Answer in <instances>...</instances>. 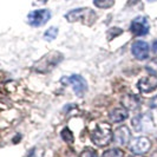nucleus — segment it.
Listing matches in <instances>:
<instances>
[{
  "mask_svg": "<svg viewBox=\"0 0 157 157\" xmlns=\"http://www.w3.org/2000/svg\"><path fill=\"white\" fill-rule=\"evenodd\" d=\"M94 4L98 8H110L113 6L115 0H94Z\"/></svg>",
  "mask_w": 157,
  "mask_h": 157,
  "instance_id": "4468645a",
  "label": "nucleus"
},
{
  "mask_svg": "<svg viewBox=\"0 0 157 157\" xmlns=\"http://www.w3.org/2000/svg\"><path fill=\"white\" fill-rule=\"evenodd\" d=\"M63 55L60 52H50L46 56L41 57L39 60L36 63L33 69L39 73H48L52 69H55L58 64L63 60Z\"/></svg>",
  "mask_w": 157,
  "mask_h": 157,
  "instance_id": "f03ea898",
  "label": "nucleus"
},
{
  "mask_svg": "<svg viewBox=\"0 0 157 157\" xmlns=\"http://www.w3.org/2000/svg\"><path fill=\"white\" fill-rule=\"evenodd\" d=\"M129 117V111L126 110L125 108H116L109 113V118L110 122L112 123H119L125 121L126 118Z\"/></svg>",
  "mask_w": 157,
  "mask_h": 157,
  "instance_id": "ddd939ff",
  "label": "nucleus"
},
{
  "mask_svg": "<svg viewBox=\"0 0 157 157\" xmlns=\"http://www.w3.org/2000/svg\"><path fill=\"white\" fill-rule=\"evenodd\" d=\"M131 52L136 59L145 60L149 57V45L143 40H137L131 46Z\"/></svg>",
  "mask_w": 157,
  "mask_h": 157,
  "instance_id": "1a4fd4ad",
  "label": "nucleus"
},
{
  "mask_svg": "<svg viewBox=\"0 0 157 157\" xmlns=\"http://www.w3.org/2000/svg\"><path fill=\"white\" fill-rule=\"evenodd\" d=\"M112 132H111V128L109 124L102 123L94 129L91 132V138L96 145L98 147H105L108 145L111 141Z\"/></svg>",
  "mask_w": 157,
  "mask_h": 157,
  "instance_id": "7ed1b4c3",
  "label": "nucleus"
},
{
  "mask_svg": "<svg viewBox=\"0 0 157 157\" xmlns=\"http://www.w3.org/2000/svg\"><path fill=\"white\" fill-rule=\"evenodd\" d=\"M122 104H123V106L125 108L126 110L135 111L140 108L141 101H140V98H138L137 96H135V94H125V96L123 97V99H122Z\"/></svg>",
  "mask_w": 157,
  "mask_h": 157,
  "instance_id": "f8f14e48",
  "label": "nucleus"
},
{
  "mask_svg": "<svg viewBox=\"0 0 157 157\" xmlns=\"http://www.w3.org/2000/svg\"><path fill=\"white\" fill-rule=\"evenodd\" d=\"M130 130L128 126H119L113 132V142L117 145H125L130 141Z\"/></svg>",
  "mask_w": 157,
  "mask_h": 157,
  "instance_id": "9b49d317",
  "label": "nucleus"
},
{
  "mask_svg": "<svg viewBox=\"0 0 157 157\" xmlns=\"http://www.w3.org/2000/svg\"><path fill=\"white\" fill-rule=\"evenodd\" d=\"M123 151L121 149H117V148H115V149H110V150H106L104 154H103L102 157H123Z\"/></svg>",
  "mask_w": 157,
  "mask_h": 157,
  "instance_id": "dca6fc26",
  "label": "nucleus"
},
{
  "mask_svg": "<svg viewBox=\"0 0 157 157\" xmlns=\"http://www.w3.org/2000/svg\"><path fill=\"white\" fill-rule=\"evenodd\" d=\"M60 135H62V138L65 142H67V143H72L73 142V134L70 131V129L65 128L63 131L60 132Z\"/></svg>",
  "mask_w": 157,
  "mask_h": 157,
  "instance_id": "f3484780",
  "label": "nucleus"
},
{
  "mask_svg": "<svg viewBox=\"0 0 157 157\" xmlns=\"http://www.w3.org/2000/svg\"><path fill=\"white\" fill-rule=\"evenodd\" d=\"M149 2H154V1H157V0H148Z\"/></svg>",
  "mask_w": 157,
  "mask_h": 157,
  "instance_id": "5701e85b",
  "label": "nucleus"
},
{
  "mask_svg": "<svg viewBox=\"0 0 157 157\" xmlns=\"http://www.w3.org/2000/svg\"><path fill=\"white\" fill-rule=\"evenodd\" d=\"M58 36V29L57 27H50L45 33H44V38L48 41H52L53 39L57 38Z\"/></svg>",
  "mask_w": 157,
  "mask_h": 157,
  "instance_id": "2eb2a0df",
  "label": "nucleus"
},
{
  "mask_svg": "<svg viewBox=\"0 0 157 157\" xmlns=\"http://www.w3.org/2000/svg\"><path fill=\"white\" fill-rule=\"evenodd\" d=\"M62 80H64V82L67 80V83L70 85H72L75 94H77L78 97H83L84 94H86L87 83L86 80L84 79V77H82L80 75H71L70 77H67V78H62Z\"/></svg>",
  "mask_w": 157,
  "mask_h": 157,
  "instance_id": "20e7f679",
  "label": "nucleus"
},
{
  "mask_svg": "<svg viewBox=\"0 0 157 157\" xmlns=\"http://www.w3.org/2000/svg\"><path fill=\"white\" fill-rule=\"evenodd\" d=\"M150 30L149 21L145 17H137L131 21L130 31L134 36H145Z\"/></svg>",
  "mask_w": 157,
  "mask_h": 157,
  "instance_id": "423d86ee",
  "label": "nucleus"
},
{
  "mask_svg": "<svg viewBox=\"0 0 157 157\" xmlns=\"http://www.w3.org/2000/svg\"><path fill=\"white\" fill-rule=\"evenodd\" d=\"M152 51L154 52H157V40L154 43V46H152Z\"/></svg>",
  "mask_w": 157,
  "mask_h": 157,
  "instance_id": "4be33fe9",
  "label": "nucleus"
},
{
  "mask_svg": "<svg viewBox=\"0 0 157 157\" xmlns=\"http://www.w3.org/2000/svg\"><path fill=\"white\" fill-rule=\"evenodd\" d=\"M65 18L70 23H82L84 24V25H86V26H91L96 21L97 14L94 13V10L84 7L76 8L73 11H70L69 13H66Z\"/></svg>",
  "mask_w": 157,
  "mask_h": 157,
  "instance_id": "f257e3e1",
  "label": "nucleus"
},
{
  "mask_svg": "<svg viewBox=\"0 0 157 157\" xmlns=\"http://www.w3.org/2000/svg\"><path fill=\"white\" fill-rule=\"evenodd\" d=\"M147 69H149L151 71V73H155L157 71V57L155 59L151 60V63L149 64V66H147Z\"/></svg>",
  "mask_w": 157,
  "mask_h": 157,
  "instance_id": "6ab92c4d",
  "label": "nucleus"
},
{
  "mask_svg": "<svg viewBox=\"0 0 157 157\" xmlns=\"http://www.w3.org/2000/svg\"><path fill=\"white\" fill-rule=\"evenodd\" d=\"M131 157H143V156H138V155H136V156H131Z\"/></svg>",
  "mask_w": 157,
  "mask_h": 157,
  "instance_id": "b1692460",
  "label": "nucleus"
},
{
  "mask_svg": "<svg viewBox=\"0 0 157 157\" xmlns=\"http://www.w3.org/2000/svg\"><path fill=\"white\" fill-rule=\"evenodd\" d=\"M132 126L135 128V131H137V132L150 130L152 128V121H151L150 115L143 113V115L135 116L132 119Z\"/></svg>",
  "mask_w": 157,
  "mask_h": 157,
  "instance_id": "6e6552de",
  "label": "nucleus"
},
{
  "mask_svg": "<svg viewBox=\"0 0 157 157\" xmlns=\"http://www.w3.org/2000/svg\"><path fill=\"white\" fill-rule=\"evenodd\" d=\"M151 143L147 137H136L129 144V149L130 151H132L136 155H141V154H145L148 150L150 149Z\"/></svg>",
  "mask_w": 157,
  "mask_h": 157,
  "instance_id": "0eeeda50",
  "label": "nucleus"
},
{
  "mask_svg": "<svg viewBox=\"0 0 157 157\" xmlns=\"http://www.w3.org/2000/svg\"><path fill=\"white\" fill-rule=\"evenodd\" d=\"M51 19V12L44 8V10H36L31 13H29L27 16V20H29V24L31 26H34V27H39L41 25L46 24L48 20Z\"/></svg>",
  "mask_w": 157,
  "mask_h": 157,
  "instance_id": "39448f33",
  "label": "nucleus"
},
{
  "mask_svg": "<svg viewBox=\"0 0 157 157\" xmlns=\"http://www.w3.org/2000/svg\"><path fill=\"white\" fill-rule=\"evenodd\" d=\"M140 0H128V6H132V5H136Z\"/></svg>",
  "mask_w": 157,
  "mask_h": 157,
  "instance_id": "412c9836",
  "label": "nucleus"
},
{
  "mask_svg": "<svg viewBox=\"0 0 157 157\" xmlns=\"http://www.w3.org/2000/svg\"><path fill=\"white\" fill-rule=\"evenodd\" d=\"M80 157H98L97 152L92 149H85L82 154H80Z\"/></svg>",
  "mask_w": 157,
  "mask_h": 157,
  "instance_id": "a211bd4d",
  "label": "nucleus"
},
{
  "mask_svg": "<svg viewBox=\"0 0 157 157\" xmlns=\"http://www.w3.org/2000/svg\"><path fill=\"white\" fill-rule=\"evenodd\" d=\"M137 87H138V90H140L141 92H143V94L152 92L154 90L157 89V77L154 76V75L143 77V78L140 79V82L137 83Z\"/></svg>",
  "mask_w": 157,
  "mask_h": 157,
  "instance_id": "9d476101",
  "label": "nucleus"
},
{
  "mask_svg": "<svg viewBox=\"0 0 157 157\" xmlns=\"http://www.w3.org/2000/svg\"><path fill=\"white\" fill-rule=\"evenodd\" d=\"M149 106L151 108V109H156V110H157V96H155V97H154V98L150 101Z\"/></svg>",
  "mask_w": 157,
  "mask_h": 157,
  "instance_id": "aec40b11",
  "label": "nucleus"
}]
</instances>
